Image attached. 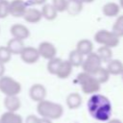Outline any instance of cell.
Masks as SVG:
<instances>
[{"mask_svg": "<svg viewBox=\"0 0 123 123\" xmlns=\"http://www.w3.org/2000/svg\"><path fill=\"white\" fill-rule=\"evenodd\" d=\"M51 4L57 10L58 12H65L66 10L67 0H52Z\"/></svg>", "mask_w": 123, "mask_h": 123, "instance_id": "obj_29", "label": "cell"}, {"mask_svg": "<svg viewBox=\"0 0 123 123\" xmlns=\"http://www.w3.org/2000/svg\"><path fill=\"white\" fill-rule=\"evenodd\" d=\"M94 40L102 46H108L110 48H113L119 44L120 37H118L112 31L101 29L95 33Z\"/></svg>", "mask_w": 123, "mask_h": 123, "instance_id": "obj_5", "label": "cell"}, {"mask_svg": "<svg viewBox=\"0 0 123 123\" xmlns=\"http://www.w3.org/2000/svg\"><path fill=\"white\" fill-rule=\"evenodd\" d=\"M120 75H121V78H122V81H123V71L121 72V74H120Z\"/></svg>", "mask_w": 123, "mask_h": 123, "instance_id": "obj_38", "label": "cell"}, {"mask_svg": "<svg viewBox=\"0 0 123 123\" xmlns=\"http://www.w3.org/2000/svg\"><path fill=\"white\" fill-rule=\"evenodd\" d=\"M11 59H12V54L9 51V49L6 46H0V62L5 64L9 62Z\"/></svg>", "mask_w": 123, "mask_h": 123, "instance_id": "obj_28", "label": "cell"}, {"mask_svg": "<svg viewBox=\"0 0 123 123\" xmlns=\"http://www.w3.org/2000/svg\"><path fill=\"white\" fill-rule=\"evenodd\" d=\"M28 8V3L24 0H12L9 2V14L13 17H22Z\"/></svg>", "mask_w": 123, "mask_h": 123, "instance_id": "obj_9", "label": "cell"}, {"mask_svg": "<svg viewBox=\"0 0 123 123\" xmlns=\"http://www.w3.org/2000/svg\"><path fill=\"white\" fill-rule=\"evenodd\" d=\"M84 4H90V3H92L94 0H81Z\"/></svg>", "mask_w": 123, "mask_h": 123, "instance_id": "obj_36", "label": "cell"}, {"mask_svg": "<svg viewBox=\"0 0 123 123\" xmlns=\"http://www.w3.org/2000/svg\"><path fill=\"white\" fill-rule=\"evenodd\" d=\"M120 6L115 2H108L102 7V12L107 17H115L120 12Z\"/></svg>", "mask_w": 123, "mask_h": 123, "instance_id": "obj_15", "label": "cell"}, {"mask_svg": "<svg viewBox=\"0 0 123 123\" xmlns=\"http://www.w3.org/2000/svg\"><path fill=\"white\" fill-rule=\"evenodd\" d=\"M5 70H6L5 64L2 63V62H0V77H2L5 74Z\"/></svg>", "mask_w": 123, "mask_h": 123, "instance_id": "obj_33", "label": "cell"}, {"mask_svg": "<svg viewBox=\"0 0 123 123\" xmlns=\"http://www.w3.org/2000/svg\"><path fill=\"white\" fill-rule=\"evenodd\" d=\"M73 70V66L70 64V62L67 60H62L59 68L56 72V76L59 79H66L68 78Z\"/></svg>", "mask_w": 123, "mask_h": 123, "instance_id": "obj_14", "label": "cell"}, {"mask_svg": "<svg viewBox=\"0 0 123 123\" xmlns=\"http://www.w3.org/2000/svg\"><path fill=\"white\" fill-rule=\"evenodd\" d=\"M41 14H42V18H45L46 20H54L57 18L58 16V12L57 10L53 7L52 4L50 3H45L42 5V8L40 10Z\"/></svg>", "mask_w": 123, "mask_h": 123, "instance_id": "obj_22", "label": "cell"}, {"mask_svg": "<svg viewBox=\"0 0 123 123\" xmlns=\"http://www.w3.org/2000/svg\"><path fill=\"white\" fill-rule=\"evenodd\" d=\"M119 6H120V8L123 9V0H119Z\"/></svg>", "mask_w": 123, "mask_h": 123, "instance_id": "obj_37", "label": "cell"}, {"mask_svg": "<svg viewBox=\"0 0 123 123\" xmlns=\"http://www.w3.org/2000/svg\"><path fill=\"white\" fill-rule=\"evenodd\" d=\"M0 123H24V121L19 113L7 111L0 115Z\"/></svg>", "mask_w": 123, "mask_h": 123, "instance_id": "obj_16", "label": "cell"}, {"mask_svg": "<svg viewBox=\"0 0 123 123\" xmlns=\"http://www.w3.org/2000/svg\"><path fill=\"white\" fill-rule=\"evenodd\" d=\"M93 76L97 79V81H98L100 84H105V83H107V82L109 81L111 75H110V73L108 72L107 68L102 66Z\"/></svg>", "mask_w": 123, "mask_h": 123, "instance_id": "obj_26", "label": "cell"}, {"mask_svg": "<svg viewBox=\"0 0 123 123\" xmlns=\"http://www.w3.org/2000/svg\"><path fill=\"white\" fill-rule=\"evenodd\" d=\"M21 84L11 76L3 75L0 77V91L5 96L18 95L21 92Z\"/></svg>", "mask_w": 123, "mask_h": 123, "instance_id": "obj_4", "label": "cell"}, {"mask_svg": "<svg viewBox=\"0 0 123 123\" xmlns=\"http://www.w3.org/2000/svg\"><path fill=\"white\" fill-rule=\"evenodd\" d=\"M3 105L8 111H14L16 112L21 108V100L17 95L12 96H5L3 100Z\"/></svg>", "mask_w": 123, "mask_h": 123, "instance_id": "obj_13", "label": "cell"}, {"mask_svg": "<svg viewBox=\"0 0 123 123\" xmlns=\"http://www.w3.org/2000/svg\"><path fill=\"white\" fill-rule=\"evenodd\" d=\"M107 123H122V121L118 118H113V119H109Z\"/></svg>", "mask_w": 123, "mask_h": 123, "instance_id": "obj_35", "label": "cell"}, {"mask_svg": "<svg viewBox=\"0 0 123 123\" xmlns=\"http://www.w3.org/2000/svg\"><path fill=\"white\" fill-rule=\"evenodd\" d=\"M75 49L85 57V56L90 54L91 52H93V43L91 40H89L87 38H83L77 42Z\"/></svg>", "mask_w": 123, "mask_h": 123, "instance_id": "obj_17", "label": "cell"}, {"mask_svg": "<svg viewBox=\"0 0 123 123\" xmlns=\"http://www.w3.org/2000/svg\"><path fill=\"white\" fill-rule=\"evenodd\" d=\"M37 111L38 115H40V117L47 118L50 120H57L62 116L63 107L59 103L44 99L37 103Z\"/></svg>", "mask_w": 123, "mask_h": 123, "instance_id": "obj_2", "label": "cell"}, {"mask_svg": "<svg viewBox=\"0 0 123 123\" xmlns=\"http://www.w3.org/2000/svg\"><path fill=\"white\" fill-rule=\"evenodd\" d=\"M84 58H85V57H84L81 53H79L76 49H74V50H72V51L69 53L67 61L70 62V64H71L73 67H79V66L82 65V63H83V62H84Z\"/></svg>", "mask_w": 123, "mask_h": 123, "instance_id": "obj_23", "label": "cell"}, {"mask_svg": "<svg viewBox=\"0 0 123 123\" xmlns=\"http://www.w3.org/2000/svg\"><path fill=\"white\" fill-rule=\"evenodd\" d=\"M19 55L22 62L27 64H34L37 62H38L40 58L37 48L33 46H25Z\"/></svg>", "mask_w": 123, "mask_h": 123, "instance_id": "obj_7", "label": "cell"}, {"mask_svg": "<svg viewBox=\"0 0 123 123\" xmlns=\"http://www.w3.org/2000/svg\"><path fill=\"white\" fill-rule=\"evenodd\" d=\"M83 7H84V3L81 0H67V6L65 12H67L69 15L75 16L82 12Z\"/></svg>", "mask_w": 123, "mask_h": 123, "instance_id": "obj_19", "label": "cell"}, {"mask_svg": "<svg viewBox=\"0 0 123 123\" xmlns=\"http://www.w3.org/2000/svg\"><path fill=\"white\" fill-rule=\"evenodd\" d=\"M62 62V59L60 58H53L51 60H48V62H47V71L52 74V75H56V72L59 68V65Z\"/></svg>", "mask_w": 123, "mask_h": 123, "instance_id": "obj_27", "label": "cell"}, {"mask_svg": "<svg viewBox=\"0 0 123 123\" xmlns=\"http://www.w3.org/2000/svg\"><path fill=\"white\" fill-rule=\"evenodd\" d=\"M10 33L12 37L18 38L21 40H24L30 37V31H29L28 27L25 26L24 24H20V23H15V24L12 25L10 28Z\"/></svg>", "mask_w": 123, "mask_h": 123, "instance_id": "obj_11", "label": "cell"}, {"mask_svg": "<svg viewBox=\"0 0 123 123\" xmlns=\"http://www.w3.org/2000/svg\"><path fill=\"white\" fill-rule=\"evenodd\" d=\"M107 70L110 75H120L123 71V62L117 59H111L107 62Z\"/></svg>", "mask_w": 123, "mask_h": 123, "instance_id": "obj_21", "label": "cell"}, {"mask_svg": "<svg viewBox=\"0 0 123 123\" xmlns=\"http://www.w3.org/2000/svg\"><path fill=\"white\" fill-rule=\"evenodd\" d=\"M75 81L80 86L82 91L85 94L96 93L101 88V84L97 81V79L93 75H90L84 71L78 74Z\"/></svg>", "mask_w": 123, "mask_h": 123, "instance_id": "obj_3", "label": "cell"}, {"mask_svg": "<svg viewBox=\"0 0 123 123\" xmlns=\"http://www.w3.org/2000/svg\"><path fill=\"white\" fill-rule=\"evenodd\" d=\"M24 20L28 23L31 24H36L38 23L41 19H42V14L40 10L37 9V8H27V10L25 11L23 16Z\"/></svg>", "mask_w": 123, "mask_h": 123, "instance_id": "obj_12", "label": "cell"}, {"mask_svg": "<svg viewBox=\"0 0 123 123\" xmlns=\"http://www.w3.org/2000/svg\"><path fill=\"white\" fill-rule=\"evenodd\" d=\"M6 47L9 49V51L11 52L12 55H19L21 53V51L23 50V48L25 47V44H24L23 40L12 37L8 41Z\"/></svg>", "mask_w": 123, "mask_h": 123, "instance_id": "obj_18", "label": "cell"}, {"mask_svg": "<svg viewBox=\"0 0 123 123\" xmlns=\"http://www.w3.org/2000/svg\"><path fill=\"white\" fill-rule=\"evenodd\" d=\"M38 123H53L52 120L47 119V118H43V117H39V122Z\"/></svg>", "mask_w": 123, "mask_h": 123, "instance_id": "obj_34", "label": "cell"}, {"mask_svg": "<svg viewBox=\"0 0 123 123\" xmlns=\"http://www.w3.org/2000/svg\"><path fill=\"white\" fill-rule=\"evenodd\" d=\"M29 3L33 5H43L46 3V0H29Z\"/></svg>", "mask_w": 123, "mask_h": 123, "instance_id": "obj_32", "label": "cell"}, {"mask_svg": "<svg viewBox=\"0 0 123 123\" xmlns=\"http://www.w3.org/2000/svg\"><path fill=\"white\" fill-rule=\"evenodd\" d=\"M87 111L93 119L104 122L111 119L112 107L107 96L96 92L91 94L87 101Z\"/></svg>", "mask_w": 123, "mask_h": 123, "instance_id": "obj_1", "label": "cell"}, {"mask_svg": "<svg viewBox=\"0 0 123 123\" xmlns=\"http://www.w3.org/2000/svg\"><path fill=\"white\" fill-rule=\"evenodd\" d=\"M38 54L41 58L45 60H51L56 57L57 55V48L56 46L50 41H42L38 44L37 47Z\"/></svg>", "mask_w": 123, "mask_h": 123, "instance_id": "obj_8", "label": "cell"}, {"mask_svg": "<svg viewBox=\"0 0 123 123\" xmlns=\"http://www.w3.org/2000/svg\"><path fill=\"white\" fill-rule=\"evenodd\" d=\"M38 122H39V117L35 114H29L24 121V123H38Z\"/></svg>", "mask_w": 123, "mask_h": 123, "instance_id": "obj_31", "label": "cell"}, {"mask_svg": "<svg viewBox=\"0 0 123 123\" xmlns=\"http://www.w3.org/2000/svg\"><path fill=\"white\" fill-rule=\"evenodd\" d=\"M81 67L84 72H86L90 75H94L102 67V61L96 54V52H91L90 54L85 56Z\"/></svg>", "mask_w": 123, "mask_h": 123, "instance_id": "obj_6", "label": "cell"}, {"mask_svg": "<svg viewBox=\"0 0 123 123\" xmlns=\"http://www.w3.org/2000/svg\"><path fill=\"white\" fill-rule=\"evenodd\" d=\"M112 48H110L108 46H100L97 51L96 54L99 56V58L101 59L102 62H108L112 59Z\"/></svg>", "mask_w": 123, "mask_h": 123, "instance_id": "obj_24", "label": "cell"}, {"mask_svg": "<svg viewBox=\"0 0 123 123\" xmlns=\"http://www.w3.org/2000/svg\"><path fill=\"white\" fill-rule=\"evenodd\" d=\"M47 90L41 84H34L29 88V96L34 102H40L46 98Z\"/></svg>", "mask_w": 123, "mask_h": 123, "instance_id": "obj_10", "label": "cell"}, {"mask_svg": "<svg viewBox=\"0 0 123 123\" xmlns=\"http://www.w3.org/2000/svg\"><path fill=\"white\" fill-rule=\"evenodd\" d=\"M9 2L8 0H0V19L9 15Z\"/></svg>", "mask_w": 123, "mask_h": 123, "instance_id": "obj_30", "label": "cell"}, {"mask_svg": "<svg viewBox=\"0 0 123 123\" xmlns=\"http://www.w3.org/2000/svg\"><path fill=\"white\" fill-rule=\"evenodd\" d=\"M111 31L118 37H123V14L121 15H117L113 25H112V29Z\"/></svg>", "mask_w": 123, "mask_h": 123, "instance_id": "obj_25", "label": "cell"}, {"mask_svg": "<svg viewBox=\"0 0 123 123\" xmlns=\"http://www.w3.org/2000/svg\"><path fill=\"white\" fill-rule=\"evenodd\" d=\"M66 105L70 110L79 109L83 103V98L78 92H71L66 97Z\"/></svg>", "mask_w": 123, "mask_h": 123, "instance_id": "obj_20", "label": "cell"}]
</instances>
